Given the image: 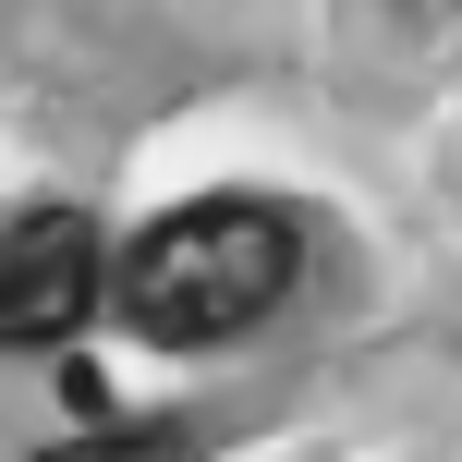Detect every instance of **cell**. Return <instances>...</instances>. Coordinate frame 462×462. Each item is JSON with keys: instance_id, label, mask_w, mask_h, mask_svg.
I'll list each match as a JSON object with an SVG mask.
<instances>
[{"instance_id": "cell-1", "label": "cell", "mask_w": 462, "mask_h": 462, "mask_svg": "<svg viewBox=\"0 0 462 462\" xmlns=\"http://www.w3.org/2000/svg\"><path fill=\"white\" fill-rule=\"evenodd\" d=\"M292 268H304V244H292L280 208H255V195H208V208H171V219L110 268V304L146 328V341L208 353V341H244V328L292 292Z\"/></svg>"}, {"instance_id": "cell-3", "label": "cell", "mask_w": 462, "mask_h": 462, "mask_svg": "<svg viewBox=\"0 0 462 462\" xmlns=\"http://www.w3.org/2000/svg\"><path fill=\"white\" fill-rule=\"evenodd\" d=\"M49 462H195V439L183 426H110L97 414V439H61Z\"/></svg>"}, {"instance_id": "cell-2", "label": "cell", "mask_w": 462, "mask_h": 462, "mask_svg": "<svg viewBox=\"0 0 462 462\" xmlns=\"http://www.w3.org/2000/svg\"><path fill=\"white\" fill-rule=\"evenodd\" d=\"M110 231L86 208H24L0 231V353H61L110 292Z\"/></svg>"}]
</instances>
